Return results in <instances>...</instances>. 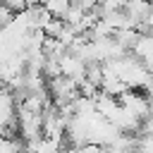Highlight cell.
Instances as JSON below:
<instances>
[{
	"label": "cell",
	"instance_id": "277c9868",
	"mask_svg": "<svg viewBox=\"0 0 153 153\" xmlns=\"http://www.w3.org/2000/svg\"><path fill=\"white\" fill-rule=\"evenodd\" d=\"M131 55L146 67L153 72V33H141L136 45L131 48Z\"/></svg>",
	"mask_w": 153,
	"mask_h": 153
},
{
	"label": "cell",
	"instance_id": "7a4b0ae2",
	"mask_svg": "<svg viewBox=\"0 0 153 153\" xmlns=\"http://www.w3.org/2000/svg\"><path fill=\"white\" fill-rule=\"evenodd\" d=\"M117 100H120V105H122V108H127V110H129L131 115H136L139 120L148 117V115H151V110H153V105H151L148 96H146L143 91H139V88H127L124 93H120V96H117Z\"/></svg>",
	"mask_w": 153,
	"mask_h": 153
},
{
	"label": "cell",
	"instance_id": "5b68a950",
	"mask_svg": "<svg viewBox=\"0 0 153 153\" xmlns=\"http://www.w3.org/2000/svg\"><path fill=\"white\" fill-rule=\"evenodd\" d=\"M41 5L48 10L50 17H55V19H65L67 10L72 7V0H43Z\"/></svg>",
	"mask_w": 153,
	"mask_h": 153
},
{
	"label": "cell",
	"instance_id": "9c48e42d",
	"mask_svg": "<svg viewBox=\"0 0 153 153\" xmlns=\"http://www.w3.org/2000/svg\"><path fill=\"white\" fill-rule=\"evenodd\" d=\"M151 74H153V72H151Z\"/></svg>",
	"mask_w": 153,
	"mask_h": 153
},
{
	"label": "cell",
	"instance_id": "8992f818",
	"mask_svg": "<svg viewBox=\"0 0 153 153\" xmlns=\"http://www.w3.org/2000/svg\"><path fill=\"white\" fill-rule=\"evenodd\" d=\"M0 153H24V141L17 139L14 134H2L0 136Z\"/></svg>",
	"mask_w": 153,
	"mask_h": 153
},
{
	"label": "cell",
	"instance_id": "ba28073f",
	"mask_svg": "<svg viewBox=\"0 0 153 153\" xmlns=\"http://www.w3.org/2000/svg\"><path fill=\"white\" fill-rule=\"evenodd\" d=\"M24 153H31V151H26V148H24Z\"/></svg>",
	"mask_w": 153,
	"mask_h": 153
},
{
	"label": "cell",
	"instance_id": "3957f363",
	"mask_svg": "<svg viewBox=\"0 0 153 153\" xmlns=\"http://www.w3.org/2000/svg\"><path fill=\"white\" fill-rule=\"evenodd\" d=\"M57 69H60V76L74 81L76 86H79V84L84 81V76H86V65H84L72 50H65V53L57 57Z\"/></svg>",
	"mask_w": 153,
	"mask_h": 153
},
{
	"label": "cell",
	"instance_id": "52a82bcc",
	"mask_svg": "<svg viewBox=\"0 0 153 153\" xmlns=\"http://www.w3.org/2000/svg\"><path fill=\"white\" fill-rule=\"evenodd\" d=\"M136 153H153V134H136Z\"/></svg>",
	"mask_w": 153,
	"mask_h": 153
},
{
	"label": "cell",
	"instance_id": "6da1fadb",
	"mask_svg": "<svg viewBox=\"0 0 153 153\" xmlns=\"http://www.w3.org/2000/svg\"><path fill=\"white\" fill-rule=\"evenodd\" d=\"M103 67H108L127 88H143L151 79H153V74H151V69H146L131 53H127V55H122V57H117V60H110V62H105Z\"/></svg>",
	"mask_w": 153,
	"mask_h": 153
}]
</instances>
